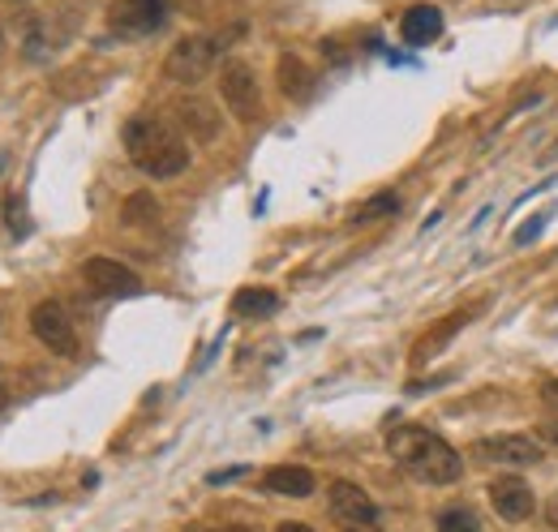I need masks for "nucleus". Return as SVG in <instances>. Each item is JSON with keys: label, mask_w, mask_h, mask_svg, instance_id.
I'll use <instances>...</instances> for the list:
<instances>
[{"label": "nucleus", "mask_w": 558, "mask_h": 532, "mask_svg": "<svg viewBox=\"0 0 558 532\" xmlns=\"http://www.w3.org/2000/svg\"><path fill=\"white\" fill-rule=\"evenodd\" d=\"M387 451H391V460L404 468L409 476H417L425 485H456L464 476L460 451L447 438L429 434L425 425H396L387 434Z\"/></svg>", "instance_id": "nucleus-1"}, {"label": "nucleus", "mask_w": 558, "mask_h": 532, "mask_svg": "<svg viewBox=\"0 0 558 532\" xmlns=\"http://www.w3.org/2000/svg\"><path fill=\"white\" fill-rule=\"evenodd\" d=\"M125 155L134 159V168L146 172L150 181H172V177H181L190 168L185 137L172 125L155 121V117H134L125 125Z\"/></svg>", "instance_id": "nucleus-2"}, {"label": "nucleus", "mask_w": 558, "mask_h": 532, "mask_svg": "<svg viewBox=\"0 0 558 532\" xmlns=\"http://www.w3.org/2000/svg\"><path fill=\"white\" fill-rule=\"evenodd\" d=\"M219 52H223V39L215 35H185L172 44L168 61H163V73L181 86H198L210 69L219 65Z\"/></svg>", "instance_id": "nucleus-3"}, {"label": "nucleus", "mask_w": 558, "mask_h": 532, "mask_svg": "<svg viewBox=\"0 0 558 532\" xmlns=\"http://www.w3.org/2000/svg\"><path fill=\"white\" fill-rule=\"evenodd\" d=\"M327 503H331V520L340 524V532H383L378 507H374V498H369L361 485H352V481H331Z\"/></svg>", "instance_id": "nucleus-4"}, {"label": "nucleus", "mask_w": 558, "mask_h": 532, "mask_svg": "<svg viewBox=\"0 0 558 532\" xmlns=\"http://www.w3.org/2000/svg\"><path fill=\"white\" fill-rule=\"evenodd\" d=\"M168 22V0H112L108 31L121 39H146Z\"/></svg>", "instance_id": "nucleus-5"}, {"label": "nucleus", "mask_w": 558, "mask_h": 532, "mask_svg": "<svg viewBox=\"0 0 558 532\" xmlns=\"http://www.w3.org/2000/svg\"><path fill=\"white\" fill-rule=\"evenodd\" d=\"M219 95H223V104H228V112L236 117V121H258V112H263V90H258V77H254V69L245 65L241 57H232L223 73H219Z\"/></svg>", "instance_id": "nucleus-6"}, {"label": "nucleus", "mask_w": 558, "mask_h": 532, "mask_svg": "<svg viewBox=\"0 0 558 532\" xmlns=\"http://www.w3.org/2000/svg\"><path fill=\"white\" fill-rule=\"evenodd\" d=\"M31 331H35V339H39L48 352H57V356H77V331H73L70 310H65L61 301H39V305L31 310Z\"/></svg>", "instance_id": "nucleus-7"}, {"label": "nucleus", "mask_w": 558, "mask_h": 532, "mask_svg": "<svg viewBox=\"0 0 558 532\" xmlns=\"http://www.w3.org/2000/svg\"><path fill=\"white\" fill-rule=\"evenodd\" d=\"M82 283L95 297H134V292H142L138 270H130V266L117 263V258H104V254H95V258L82 263Z\"/></svg>", "instance_id": "nucleus-8"}, {"label": "nucleus", "mask_w": 558, "mask_h": 532, "mask_svg": "<svg viewBox=\"0 0 558 532\" xmlns=\"http://www.w3.org/2000/svg\"><path fill=\"white\" fill-rule=\"evenodd\" d=\"M489 503H494V511H498L507 524H524V520L537 511L533 489H529V481H520V476H494V481H489Z\"/></svg>", "instance_id": "nucleus-9"}, {"label": "nucleus", "mask_w": 558, "mask_h": 532, "mask_svg": "<svg viewBox=\"0 0 558 532\" xmlns=\"http://www.w3.org/2000/svg\"><path fill=\"white\" fill-rule=\"evenodd\" d=\"M542 443L533 438V434H502V438H489L477 447V456L482 460H494V464L502 468H524V464H537L542 460Z\"/></svg>", "instance_id": "nucleus-10"}, {"label": "nucleus", "mask_w": 558, "mask_h": 532, "mask_svg": "<svg viewBox=\"0 0 558 532\" xmlns=\"http://www.w3.org/2000/svg\"><path fill=\"white\" fill-rule=\"evenodd\" d=\"M177 121L194 142H215L219 137V112L210 108L203 95H181L177 99Z\"/></svg>", "instance_id": "nucleus-11"}, {"label": "nucleus", "mask_w": 558, "mask_h": 532, "mask_svg": "<svg viewBox=\"0 0 558 532\" xmlns=\"http://www.w3.org/2000/svg\"><path fill=\"white\" fill-rule=\"evenodd\" d=\"M442 35V13H438V4H409L404 9V17H400V39L409 44V48H425V44H434Z\"/></svg>", "instance_id": "nucleus-12"}, {"label": "nucleus", "mask_w": 558, "mask_h": 532, "mask_svg": "<svg viewBox=\"0 0 558 532\" xmlns=\"http://www.w3.org/2000/svg\"><path fill=\"white\" fill-rule=\"evenodd\" d=\"M61 44H65V35L57 31V17H26L22 22V52L31 61H48Z\"/></svg>", "instance_id": "nucleus-13"}, {"label": "nucleus", "mask_w": 558, "mask_h": 532, "mask_svg": "<svg viewBox=\"0 0 558 532\" xmlns=\"http://www.w3.org/2000/svg\"><path fill=\"white\" fill-rule=\"evenodd\" d=\"M276 77H279V90L288 95V99H296V104H305L310 95H314V86H318V77H314V69L305 65L296 52H283L276 65Z\"/></svg>", "instance_id": "nucleus-14"}, {"label": "nucleus", "mask_w": 558, "mask_h": 532, "mask_svg": "<svg viewBox=\"0 0 558 532\" xmlns=\"http://www.w3.org/2000/svg\"><path fill=\"white\" fill-rule=\"evenodd\" d=\"M263 485L271 494H288V498H310L314 494V472L301 464H279L263 476Z\"/></svg>", "instance_id": "nucleus-15"}, {"label": "nucleus", "mask_w": 558, "mask_h": 532, "mask_svg": "<svg viewBox=\"0 0 558 532\" xmlns=\"http://www.w3.org/2000/svg\"><path fill=\"white\" fill-rule=\"evenodd\" d=\"M276 310H279V297L271 288H241L232 297V314H241V318H267Z\"/></svg>", "instance_id": "nucleus-16"}, {"label": "nucleus", "mask_w": 558, "mask_h": 532, "mask_svg": "<svg viewBox=\"0 0 558 532\" xmlns=\"http://www.w3.org/2000/svg\"><path fill=\"white\" fill-rule=\"evenodd\" d=\"M469 318H473V314H456V318H447V323H438V327H429V335H425V339H421L417 348H413V361H417V365H421V361H425L429 352H438V348H442V343H447V339L456 335V327H464Z\"/></svg>", "instance_id": "nucleus-17"}, {"label": "nucleus", "mask_w": 558, "mask_h": 532, "mask_svg": "<svg viewBox=\"0 0 558 532\" xmlns=\"http://www.w3.org/2000/svg\"><path fill=\"white\" fill-rule=\"evenodd\" d=\"M4 228L13 241H26L31 237V210H26V194H9L4 198Z\"/></svg>", "instance_id": "nucleus-18"}, {"label": "nucleus", "mask_w": 558, "mask_h": 532, "mask_svg": "<svg viewBox=\"0 0 558 532\" xmlns=\"http://www.w3.org/2000/svg\"><path fill=\"white\" fill-rule=\"evenodd\" d=\"M121 219H125V228H142V223H155V219H159V202L150 198V194H134V198L121 206Z\"/></svg>", "instance_id": "nucleus-19"}, {"label": "nucleus", "mask_w": 558, "mask_h": 532, "mask_svg": "<svg viewBox=\"0 0 558 532\" xmlns=\"http://www.w3.org/2000/svg\"><path fill=\"white\" fill-rule=\"evenodd\" d=\"M400 210V194H378V198H369L361 210H352V228L356 223H374V219H387V215H396Z\"/></svg>", "instance_id": "nucleus-20"}, {"label": "nucleus", "mask_w": 558, "mask_h": 532, "mask_svg": "<svg viewBox=\"0 0 558 532\" xmlns=\"http://www.w3.org/2000/svg\"><path fill=\"white\" fill-rule=\"evenodd\" d=\"M438 532H482V524H477V516H473V511L451 507V511H442V516H438Z\"/></svg>", "instance_id": "nucleus-21"}, {"label": "nucleus", "mask_w": 558, "mask_h": 532, "mask_svg": "<svg viewBox=\"0 0 558 532\" xmlns=\"http://www.w3.org/2000/svg\"><path fill=\"white\" fill-rule=\"evenodd\" d=\"M537 443H542V447H558V416L537 425Z\"/></svg>", "instance_id": "nucleus-22"}, {"label": "nucleus", "mask_w": 558, "mask_h": 532, "mask_svg": "<svg viewBox=\"0 0 558 532\" xmlns=\"http://www.w3.org/2000/svg\"><path fill=\"white\" fill-rule=\"evenodd\" d=\"M542 223H546V215H537V219H529V223H524V232H520L515 241H520V245H529V241H533V237L542 232Z\"/></svg>", "instance_id": "nucleus-23"}, {"label": "nucleus", "mask_w": 558, "mask_h": 532, "mask_svg": "<svg viewBox=\"0 0 558 532\" xmlns=\"http://www.w3.org/2000/svg\"><path fill=\"white\" fill-rule=\"evenodd\" d=\"M276 532H314L310 524H296V520H288V524H279Z\"/></svg>", "instance_id": "nucleus-24"}, {"label": "nucleus", "mask_w": 558, "mask_h": 532, "mask_svg": "<svg viewBox=\"0 0 558 532\" xmlns=\"http://www.w3.org/2000/svg\"><path fill=\"white\" fill-rule=\"evenodd\" d=\"M542 396H546L558 408V378H550V383H546V391H542Z\"/></svg>", "instance_id": "nucleus-25"}, {"label": "nucleus", "mask_w": 558, "mask_h": 532, "mask_svg": "<svg viewBox=\"0 0 558 532\" xmlns=\"http://www.w3.org/2000/svg\"><path fill=\"white\" fill-rule=\"evenodd\" d=\"M546 520H550V524H555V529H558V498H555V503H550V507H546Z\"/></svg>", "instance_id": "nucleus-26"}, {"label": "nucleus", "mask_w": 558, "mask_h": 532, "mask_svg": "<svg viewBox=\"0 0 558 532\" xmlns=\"http://www.w3.org/2000/svg\"><path fill=\"white\" fill-rule=\"evenodd\" d=\"M4 403H9V391H4V383H0V412H4Z\"/></svg>", "instance_id": "nucleus-27"}, {"label": "nucleus", "mask_w": 558, "mask_h": 532, "mask_svg": "<svg viewBox=\"0 0 558 532\" xmlns=\"http://www.w3.org/2000/svg\"><path fill=\"white\" fill-rule=\"evenodd\" d=\"M498 4H524V0H498Z\"/></svg>", "instance_id": "nucleus-28"}, {"label": "nucleus", "mask_w": 558, "mask_h": 532, "mask_svg": "<svg viewBox=\"0 0 558 532\" xmlns=\"http://www.w3.org/2000/svg\"><path fill=\"white\" fill-rule=\"evenodd\" d=\"M4 4H26V0H4Z\"/></svg>", "instance_id": "nucleus-29"}, {"label": "nucleus", "mask_w": 558, "mask_h": 532, "mask_svg": "<svg viewBox=\"0 0 558 532\" xmlns=\"http://www.w3.org/2000/svg\"><path fill=\"white\" fill-rule=\"evenodd\" d=\"M223 532H250V529H223Z\"/></svg>", "instance_id": "nucleus-30"}, {"label": "nucleus", "mask_w": 558, "mask_h": 532, "mask_svg": "<svg viewBox=\"0 0 558 532\" xmlns=\"http://www.w3.org/2000/svg\"><path fill=\"white\" fill-rule=\"evenodd\" d=\"M0 44H4V35H0Z\"/></svg>", "instance_id": "nucleus-31"}]
</instances>
